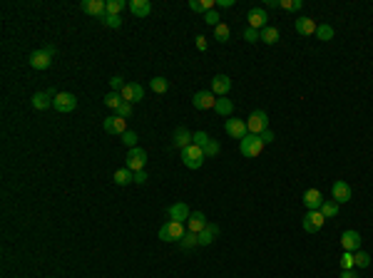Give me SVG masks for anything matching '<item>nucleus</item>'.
Returning a JSON list of instances; mask_svg holds the SVG:
<instances>
[{
	"instance_id": "nucleus-41",
	"label": "nucleus",
	"mask_w": 373,
	"mask_h": 278,
	"mask_svg": "<svg viewBox=\"0 0 373 278\" xmlns=\"http://www.w3.org/2000/svg\"><path fill=\"white\" fill-rule=\"evenodd\" d=\"M341 271H353V253L351 251H343V256H341Z\"/></svg>"
},
{
	"instance_id": "nucleus-54",
	"label": "nucleus",
	"mask_w": 373,
	"mask_h": 278,
	"mask_svg": "<svg viewBox=\"0 0 373 278\" xmlns=\"http://www.w3.org/2000/svg\"><path fill=\"white\" fill-rule=\"evenodd\" d=\"M281 8H284V10H291V0H281Z\"/></svg>"
},
{
	"instance_id": "nucleus-23",
	"label": "nucleus",
	"mask_w": 373,
	"mask_h": 278,
	"mask_svg": "<svg viewBox=\"0 0 373 278\" xmlns=\"http://www.w3.org/2000/svg\"><path fill=\"white\" fill-rule=\"evenodd\" d=\"M129 13L134 18H149L152 3H149V0H129Z\"/></svg>"
},
{
	"instance_id": "nucleus-27",
	"label": "nucleus",
	"mask_w": 373,
	"mask_h": 278,
	"mask_svg": "<svg viewBox=\"0 0 373 278\" xmlns=\"http://www.w3.org/2000/svg\"><path fill=\"white\" fill-rule=\"evenodd\" d=\"M214 112H217L219 117H232V114H234V102H232L229 97H219L217 105H214Z\"/></svg>"
},
{
	"instance_id": "nucleus-39",
	"label": "nucleus",
	"mask_w": 373,
	"mask_h": 278,
	"mask_svg": "<svg viewBox=\"0 0 373 278\" xmlns=\"http://www.w3.org/2000/svg\"><path fill=\"white\" fill-rule=\"evenodd\" d=\"M204 23H207L209 28H217V25L222 23V15L217 13V8H214V10H209V13L204 15Z\"/></svg>"
},
{
	"instance_id": "nucleus-31",
	"label": "nucleus",
	"mask_w": 373,
	"mask_h": 278,
	"mask_svg": "<svg viewBox=\"0 0 373 278\" xmlns=\"http://www.w3.org/2000/svg\"><path fill=\"white\" fill-rule=\"evenodd\" d=\"M338 209H341V204H336L333 199H326V201L321 204V209H318V211H321L326 219H333V216H338Z\"/></svg>"
},
{
	"instance_id": "nucleus-1",
	"label": "nucleus",
	"mask_w": 373,
	"mask_h": 278,
	"mask_svg": "<svg viewBox=\"0 0 373 278\" xmlns=\"http://www.w3.org/2000/svg\"><path fill=\"white\" fill-rule=\"evenodd\" d=\"M55 55H58V50H55L53 45H48V48H43V50L30 53V60H28V62H30L33 70H48V67L53 65Z\"/></svg>"
},
{
	"instance_id": "nucleus-45",
	"label": "nucleus",
	"mask_w": 373,
	"mask_h": 278,
	"mask_svg": "<svg viewBox=\"0 0 373 278\" xmlns=\"http://www.w3.org/2000/svg\"><path fill=\"white\" fill-rule=\"evenodd\" d=\"M219 152H222V144H219V142H214V139L204 147V157H217Z\"/></svg>"
},
{
	"instance_id": "nucleus-14",
	"label": "nucleus",
	"mask_w": 373,
	"mask_h": 278,
	"mask_svg": "<svg viewBox=\"0 0 373 278\" xmlns=\"http://www.w3.org/2000/svg\"><path fill=\"white\" fill-rule=\"evenodd\" d=\"M122 100L124 102H129V105H134V102H142L144 100V87L142 85H137V82H127L124 87H122Z\"/></svg>"
},
{
	"instance_id": "nucleus-33",
	"label": "nucleus",
	"mask_w": 373,
	"mask_h": 278,
	"mask_svg": "<svg viewBox=\"0 0 373 278\" xmlns=\"http://www.w3.org/2000/svg\"><path fill=\"white\" fill-rule=\"evenodd\" d=\"M316 38H318L321 43L333 40V28H331L328 23H318V28H316Z\"/></svg>"
},
{
	"instance_id": "nucleus-9",
	"label": "nucleus",
	"mask_w": 373,
	"mask_h": 278,
	"mask_svg": "<svg viewBox=\"0 0 373 278\" xmlns=\"http://www.w3.org/2000/svg\"><path fill=\"white\" fill-rule=\"evenodd\" d=\"M323 223H326V216L321 211H306V216H304V231L306 233H318L323 228Z\"/></svg>"
},
{
	"instance_id": "nucleus-4",
	"label": "nucleus",
	"mask_w": 373,
	"mask_h": 278,
	"mask_svg": "<svg viewBox=\"0 0 373 278\" xmlns=\"http://www.w3.org/2000/svg\"><path fill=\"white\" fill-rule=\"evenodd\" d=\"M247 127H249V134H261L269 129V114L264 110H254L249 117H247Z\"/></svg>"
},
{
	"instance_id": "nucleus-36",
	"label": "nucleus",
	"mask_w": 373,
	"mask_h": 278,
	"mask_svg": "<svg viewBox=\"0 0 373 278\" xmlns=\"http://www.w3.org/2000/svg\"><path fill=\"white\" fill-rule=\"evenodd\" d=\"M353 266H356V268H368V266H371V253L356 251V253H353Z\"/></svg>"
},
{
	"instance_id": "nucleus-32",
	"label": "nucleus",
	"mask_w": 373,
	"mask_h": 278,
	"mask_svg": "<svg viewBox=\"0 0 373 278\" xmlns=\"http://www.w3.org/2000/svg\"><path fill=\"white\" fill-rule=\"evenodd\" d=\"M261 43H266V45H276V43H279V30H276L274 25H266V28L261 30Z\"/></svg>"
},
{
	"instance_id": "nucleus-20",
	"label": "nucleus",
	"mask_w": 373,
	"mask_h": 278,
	"mask_svg": "<svg viewBox=\"0 0 373 278\" xmlns=\"http://www.w3.org/2000/svg\"><path fill=\"white\" fill-rule=\"evenodd\" d=\"M55 95H58V92H53V90H48V92H35V95H33V107H35L38 112L50 110V107H53Z\"/></svg>"
},
{
	"instance_id": "nucleus-51",
	"label": "nucleus",
	"mask_w": 373,
	"mask_h": 278,
	"mask_svg": "<svg viewBox=\"0 0 373 278\" xmlns=\"http://www.w3.org/2000/svg\"><path fill=\"white\" fill-rule=\"evenodd\" d=\"M301 8H304L301 0H291V10H301Z\"/></svg>"
},
{
	"instance_id": "nucleus-6",
	"label": "nucleus",
	"mask_w": 373,
	"mask_h": 278,
	"mask_svg": "<svg viewBox=\"0 0 373 278\" xmlns=\"http://www.w3.org/2000/svg\"><path fill=\"white\" fill-rule=\"evenodd\" d=\"M53 107H55L58 112L67 114V112H72V110L77 107V97H75L72 92H58L55 100H53Z\"/></svg>"
},
{
	"instance_id": "nucleus-50",
	"label": "nucleus",
	"mask_w": 373,
	"mask_h": 278,
	"mask_svg": "<svg viewBox=\"0 0 373 278\" xmlns=\"http://www.w3.org/2000/svg\"><path fill=\"white\" fill-rule=\"evenodd\" d=\"M234 0H217V8H232Z\"/></svg>"
},
{
	"instance_id": "nucleus-25",
	"label": "nucleus",
	"mask_w": 373,
	"mask_h": 278,
	"mask_svg": "<svg viewBox=\"0 0 373 278\" xmlns=\"http://www.w3.org/2000/svg\"><path fill=\"white\" fill-rule=\"evenodd\" d=\"M197 236H199V246H209V243H214V238L219 236V226L209 221V226H207L202 233H197Z\"/></svg>"
},
{
	"instance_id": "nucleus-35",
	"label": "nucleus",
	"mask_w": 373,
	"mask_h": 278,
	"mask_svg": "<svg viewBox=\"0 0 373 278\" xmlns=\"http://www.w3.org/2000/svg\"><path fill=\"white\" fill-rule=\"evenodd\" d=\"M107 3V15H120L124 8H129V3H124V0H105Z\"/></svg>"
},
{
	"instance_id": "nucleus-42",
	"label": "nucleus",
	"mask_w": 373,
	"mask_h": 278,
	"mask_svg": "<svg viewBox=\"0 0 373 278\" xmlns=\"http://www.w3.org/2000/svg\"><path fill=\"white\" fill-rule=\"evenodd\" d=\"M102 23H105L107 28H115V30H117V28H122V18H120V15H105V18H102Z\"/></svg>"
},
{
	"instance_id": "nucleus-40",
	"label": "nucleus",
	"mask_w": 373,
	"mask_h": 278,
	"mask_svg": "<svg viewBox=\"0 0 373 278\" xmlns=\"http://www.w3.org/2000/svg\"><path fill=\"white\" fill-rule=\"evenodd\" d=\"M122 142L127 144V149H134L137 142H139V137H137V132H129V129H127V132L122 134Z\"/></svg>"
},
{
	"instance_id": "nucleus-38",
	"label": "nucleus",
	"mask_w": 373,
	"mask_h": 278,
	"mask_svg": "<svg viewBox=\"0 0 373 278\" xmlns=\"http://www.w3.org/2000/svg\"><path fill=\"white\" fill-rule=\"evenodd\" d=\"M242 38H244L247 43H251V45H254V43H259V40H261V30H254V28H247V30L242 33Z\"/></svg>"
},
{
	"instance_id": "nucleus-7",
	"label": "nucleus",
	"mask_w": 373,
	"mask_h": 278,
	"mask_svg": "<svg viewBox=\"0 0 373 278\" xmlns=\"http://www.w3.org/2000/svg\"><path fill=\"white\" fill-rule=\"evenodd\" d=\"M224 132L229 134V137H234V139H244L247 134H249V127H247V119H237V117H229L227 119V124H224Z\"/></svg>"
},
{
	"instance_id": "nucleus-43",
	"label": "nucleus",
	"mask_w": 373,
	"mask_h": 278,
	"mask_svg": "<svg viewBox=\"0 0 373 278\" xmlns=\"http://www.w3.org/2000/svg\"><path fill=\"white\" fill-rule=\"evenodd\" d=\"M117 117H122V119H129L132 117V105L129 102H122L120 107H117V112H115Z\"/></svg>"
},
{
	"instance_id": "nucleus-28",
	"label": "nucleus",
	"mask_w": 373,
	"mask_h": 278,
	"mask_svg": "<svg viewBox=\"0 0 373 278\" xmlns=\"http://www.w3.org/2000/svg\"><path fill=\"white\" fill-rule=\"evenodd\" d=\"M112 179H115L117 186H127V184H134V171H129V169L124 167V169H117Z\"/></svg>"
},
{
	"instance_id": "nucleus-10",
	"label": "nucleus",
	"mask_w": 373,
	"mask_h": 278,
	"mask_svg": "<svg viewBox=\"0 0 373 278\" xmlns=\"http://www.w3.org/2000/svg\"><path fill=\"white\" fill-rule=\"evenodd\" d=\"M192 105H194V110H199V112H204V110H214V105H217V100H214V92H212V90L194 92V97H192Z\"/></svg>"
},
{
	"instance_id": "nucleus-34",
	"label": "nucleus",
	"mask_w": 373,
	"mask_h": 278,
	"mask_svg": "<svg viewBox=\"0 0 373 278\" xmlns=\"http://www.w3.org/2000/svg\"><path fill=\"white\" fill-rule=\"evenodd\" d=\"M229 38H232L229 25H227V23H219V25L214 28V40H217V43H229Z\"/></svg>"
},
{
	"instance_id": "nucleus-44",
	"label": "nucleus",
	"mask_w": 373,
	"mask_h": 278,
	"mask_svg": "<svg viewBox=\"0 0 373 278\" xmlns=\"http://www.w3.org/2000/svg\"><path fill=\"white\" fill-rule=\"evenodd\" d=\"M209 142H212V137H209L207 132H194V144H197V147H202V149H204Z\"/></svg>"
},
{
	"instance_id": "nucleus-49",
	"label": "nucleus",
	"mask_w": 373,
	"mask_h": 278,
	"mask_svg": "<svg viewBox=\"0 0 373 278\" xmlns=\"http://www.w3.org/2000/svg\"><path fill=\"white\" fill-rule=\"evenodd\" d=\"M134 184H139V186L147 184V171H144V169H142V171H134Z\"/></svg>"
},
{
	"instance_id": "nucleus-15",
	"label": "nucleus",
	"mask_w": 373,
	"mask_h": 278,
	"mask_svg": "<svg viewBox=\"0 0 373 278\" xmlns=\"http://www.w3.org/2000/svg\"><path fill=\"white\" fill-rule=\"evenodd\" d=\"M102 127H105V132H107V134H112V137H122V134L127 132V119H122V117L112 114V117H107V119L102 122Z\"/></svg>"
},
{
	"instance_id": "nucleus-3",
	"label": "nucleus",
	"mask_w": 373,
	"mask_h": 278,
	"mask_svg": "<svg viewBox=\"0 0 373 278\" xmlns=\"http://www.w3.org/2000/svg\"><path fill=\"white\" fill-rule=\"evenodd\" d=\"M204 149L202 147H197V144H189L186 149H182V162H184V167L186 169H199L202 164H204Z\"/></svg>"
},
{
	"instance_id": "nucleus-12",
	"label": "nucleus",
	"mask_w": 373,
	"mask_h": 278,
	"mask_svg": "<svg viewBox=\"0 0 373 278\" xmlns=\"http://www.w3.org/2000/svg\"><path fill=\"white\" fill-rule=\"evenodd\" d=\"M82 13L85 15H92V18H105L107 15V3H105V0H82Z\"/></svg>"
},
{
	"instance_id": "nucleus-2",
	"label": "nucleus",
	"mask_w": 373,
	"mask_h": 278,
	"mask_svg": "<svg viewBox=\"0 0 373 278\" xmlns=\"http://www.w3.org/2000/svg\"><path fill=\"white\" fill-rule=\"evenodd\" d=\"M264 142H261V137L259 134H247L242 142H239V152L247 157V159H256L261 152H264Z\"/></svg>"
},
{
	"instance_id": "nucleus-48",
	"label": "nucleus",
	"mask_w": 373,
	"mask_h": 278,
	"mask_svg": "<svg viewBox=\"0 0 373 278\" xmlns=\"http://www.w3.org/2000/svg\"><path fill=\"white\" fill-rule=\"evenodd\" d=\"M259 137H261V142H264V144H271V142H274V139H276V137H274V132H271V129H266V132H261V134H259Z\"/></svg>"
},
{
	"instance_id": "nucleus-18",
	"label": "nucleus",
	"mask_w": 373,
	"mask_h": 278,
	"mask_svg": "<svg viewBox=\"0 0 373 278\" xmlns=\"http://www.w3.org/2000/svg\"><path fill=\"white\" fill-rule=\"evenodd\" d=\"M341 246H343V251H351V253L361 251V233L353 231V228L343 231V233H341Z\"/></svg>"
},
{
	"instance_id": "nucleus-13",
	"label": "nucleus",
	"mask_w": 373,
	"mask_h": 278,
	"mask_svg": "<svg viewBox=\"0 0 373 278\" xmlns=\"http://www.w3.org/2000/svg\"><path fill=\"white\" fill-rule=\"evenodd\" d=\"M167 216H169V221L186 223V221H189V216H192V211H189V206H186L184 201H177V204H172V206L167 209Z\"/></svg>"
},
{
	"instance_id": "nucleus-16",
	"label": "nucleus",
	"mask_w": 373,
	"mask_h": 278,
	"mask_svg": "<svg viewBox=\"0 0 373 278\" xmlns=\"http://www.w3.org/2000/svg\"><path fill=\"white\" fill-rule=\"evenodd\" d=\"M172 144L182 152V149H186L189 144H194V132H189L186 127H177L174 129V137H172Z\"/></svg>"
},
{
	"instance_id": "nucleus-21",
	"label": "nucleus",
	"mask_w": 373,
	"mask_h": 278,
	"mask_svg": "<svg viewBox=\"0 0 373 278\" xmlns=\"http://www.w3.org/2000/svg\"><path fill=\"white\" fill-rule=\"evenodd\" d=\"M323 201H326V199L321 196L318 189H306V191H304V206H306V211H318Z\"/></svg>"
},
{
	"instance_id": "nucleus-5",
	"label": "nucleus",
	"mask_w": 373,
	"mask_h": 278,
	"mask_svg": "<svg viewBox=\"0 0 373 278\" xmlns=\"http://www.w3.org/2000/svg\"><path fill=\"white\" fill-rule=\"evenodd\" d=\"M186 233V228H184V223H179V221H167V223H162V228H159V238L162 241H182V236Z\"/></svg>"
},
{
	"instance_id": "nucleus-52",
	"label": "nucleus",
	"mask_w": 373,
	"mask_h": 278,
	"mask_svg": "<svg viewBox=\"0 0 373 278\" xmlns=\"http://www.w3.org/2000/svg\"><path fill=\"white\" fill-rule=\"evenodd\" d=\"M269 8H281V0H266Z\"/></svg>"
},
{
	"instance_id": "nucleus-17",
	"label": "nucleus",
	"mask_w": 373,
	"mask_h": 278,
	"mask_svg": "<svg viewBox=\"0 0 373 278\" xmlns=\"http://www.w3.org/2000/svg\"><path fill=\"white\" fill-rule=\"evenodd\" d=\"M247 20H249V28H254V30H264L269 23V15H266V10L264 8H251L249 13H247Z\"/></svg>"
},
{
	"instance_id": "nucleus-22",
	"label": "nucleus",
	"mask_w": 373,
	"mask_h": 278,
	"mask_svg": "<svg viewBox=\"0 0 373 278\" xmlns=\"http://www.w3.org/2000/svg\"><path fill=\"white\" fill-rule=\"evenodd\" d=\"M207 226H209V219H207L202 211H194V214L189 216V221H186V231H192V233H202Z\"/></svg>"
},
{
	"instance_id": "nucleus-26",
	"label": "nucleus",
	"mask_w": 373,
	"mask_h": 278,
	"mask_svg": "<svg viewBox=\"0 0 373 278\" xmlns=\"http://www.w3.org/2000/svg\"><path fill=\"white\" fill-rule=\"evenodd\" d=\"M217 8V0H189V10L192 13H209V10H214Z\"/></svg>"
},
{
	"instance_id": "nucleus-46",
	"label": "nucleus",
	"mask_w": 373,
	"mask_h": 278,
	"mask_svg": "<svg viewBox=\"0 0 373 278\" xmlns=\"http://www.w3.org/2000/svg\"><path fill=\"white\" fill-rule=\"evenodd\" d=\"M124 85H127V82H124V77H120V75H115V77L110 80V90H112V92H122Z\"/></svg>"
},
{
	"instance_id": "nucleus-53",
	"label": "nucleus",
	"mask_w": 373,
	"mask_h": 278,
	"mask_svg": "<svg viewBox=\"0 0 373 278\" xmlns=\"http://www.w3.org/2000/svg\"><path fill=\"white\" fill-rule=\"evenodd\" d=\"M341 278H358L353 271H341Z\"/></svg>"
},
{
	"instance_id": "nucleus-30",
	"label": "nucleus",
	"mask_w": 373,
	"mask_h": 278,
	"mask_svg": "<svg viewBox=\"0 0 373 278\" xmlns=\"http://www.w3.org/2000/svg\"><path fill=\"white\" fill-rule=\"evenodd\" d=\"M149 90H152L154 95H164V92L169 90V80H167V77H152V80H149Z\"/></svg>"
},
{
	"instance_id": "nucleus-37",
	"label": "nucleus",
	"mask_w": 373,
	"mask_h": 278,
	"mask_svg": "<svg viewBox=\"0 0 373 278\" xmlns=\"http://www.w3.org/2000/svg\"><path fill=\"white\" fill-rule=\"evenodd\" d=\"M122 102H124V100H122L120 92H107V95H105V105H107L110 110H115V112H117V107H120Z\"/></svg>"
},
{
	"instance_id": "nucleus-19",
	"label": "nucleus",
	"mask_w": 373,
	"mask_h": 278,
	"mask_svg": "<svg viewBox=\"0 0 373 278\" xmlns=\"http://www.w3.org/2000/svg\"><path fill=\"white\" fill-rule=\"evenodd\" d=\"M229 90H232V77H229V75H214V80H212V92H214L217 97H227Z\"/></svg>"
},
{
	"instance_id": "nucleus-11",
	"label": "nucleus",
	"mask_w": 373,
	"mask_h": 278,
	"mask_svg": "<svg viewBox=\"0 0 373 278\" xmlns=\"http://www.w3.org/2000/svg\"><path fill=\"white\" fill-rule=\"evenodd\" d=\"M144 164H147V152H144V149L134 147V149L127 152V169H129V171H142Z\"/></svg>"
},
{
	"instance_id": "nucleus-29",
	"label": "nucleus",
	"mask_w": 373,
	"mask_h": 278,
	"mask_svg": "<svg viewBox=\"0 0 373 278\" xmlns=\"http://www.w3.org/2000/svg\"><path fill=\"white\" fill-rule=\"evenodd\" d=\"M194 246H199V236L192 233V231H186V233L182 236V241H179V248H182V251H192Z\"/></svg>"
},
{
	"instance_id": "nucleus-24",
	"label": "nucleus",
	"mask_w": 373,
	"mask_h": 278,
	"mask_svg": "<svg viewBox=\"0 0 373 278\" xmlns=\"http://www.w3.org/2000/svg\"><path fill=\"white\" fill-rule=\"evenodd\" d=\"M316 28H318V23H316L313 18L301 15V18L296 20V33H299V35H316Z\"/></svg>"
},
{
	"instance_id": "nucleus-47",
	"label": "nucleus",
	"mask_w": 373,
	"mask_h": 278,
	"mask_svg": "<svg viewBox=\"0 0 373 278\" xmlns=\"http://www.w3.org/2000/svg\"><path fill=\"white\" fill-rule=\"evenodd\" d=\"M194 45H197V50H199V53H207V48H209V43H207V38H204V35H197Z\"/></svg>"
},
{
	"instance_id": "nucleus-8",
	"label": "nucleus",
	"mask_w": 373,
	"mask_h": 278,
	"mask_svg": "<svg viewBox=\"0 0 373 278\" xmlns=\"http://www.w3.org/2000/svg\"><path fill=\"white\" fill-rule=\"evenodd\" d=\"M331 194H333V201H336V204H346V201H351V199H353V189H351V184H348V181H343V179L333 181Z\"/></svg>"
}]
</instances>
